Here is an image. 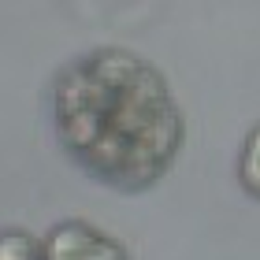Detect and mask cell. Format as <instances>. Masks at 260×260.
<instances>
[{"mask_svg":"<svg viewBox=\"0 0 260 260\" xmlns=\"http://www.w3.org/2000/svg\"><path fill=\"white\" fill-rule=\"evenodd\" d=\"M49 108L63 156L115 193L152 190L186 141L168 78L115 45L67 60L52 78Z\"/></svg>","mask_w":260,"mask_h":260,"instance_id":"1","label":"cell"},{"mask_svg":"<svg viewBox=\"0 0 260 260\" xmlns=\"http://www.w3.org/2000/svg\"><path fill=\"white\" fill-rule=\"evenodd\" d=\"M45 260H130L123 242L86 219H63L45 234Z\"/></svg>","mask_w":260,"mask_h":260,"instance_id":"2","label":"cell"},{"mask_svg":"<svg viewBox=\"0 0 260 260\" xmlns=\"http://www.w3.org/2000/svg\"><path fill=\"white\" fill-rule=\"evenodd\" d=\"M0 260H45V242L22 227L0 231Z\"/></svg>","mask_w":260,"mask_h":260,"instance_id":"3","label":"cell"},{"mask_svg":"<svg viewBox=\"0 0 260 260\" xmlns=\"http://www.w3.org/2000/svg\"><path fill=\"white\" fill-rule=\"evenodd\" d=\"M238 179H242V190L260 201V126H253V134L245 138V149L238 160Z\"/></svg>","mask_w":260,"mask_h":260,"instance_id":"4","label":"cell"}]
</instances>
